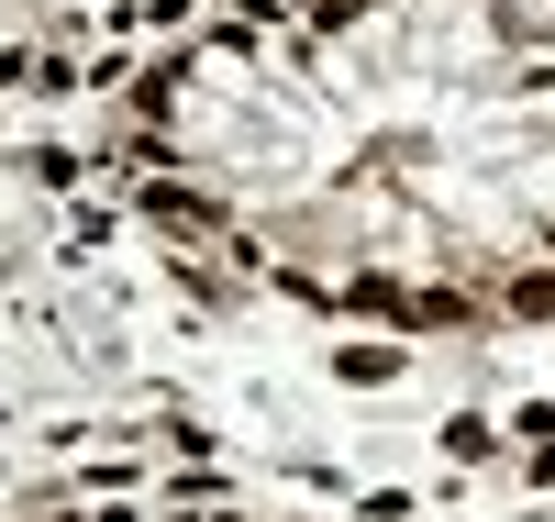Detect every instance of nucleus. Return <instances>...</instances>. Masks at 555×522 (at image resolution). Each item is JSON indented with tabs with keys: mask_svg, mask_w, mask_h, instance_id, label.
<instances>
[{
	"mask_svg": "<svg viewBox=\"0 0 555 522\" xmlns=\"http://www.w3.org/2000/svg\"><path fill=\"white\" fill-rule=\"evenodd\" d=\"M334 367H345V378H356V390H378V378H400V345H345V356H334Z\"/></svg>",
	"mask_w": 555,
	"mask_h": 522,
	"instance_id": "f257e3e1",
	"label": "nucleus"
},
{
	"mask_svg": "<svg viewBox=\"0 0 555 522\" xmlns=\"http://www.w3.org/2000/svg\"><path fill=\"white\" fill-rule=\"evenodd\" d=\"M145 212L178 222V233H201V222H211V201H190V189H145Z\"/></svg>",
	"mask_w": 555,
	"mask_h": 522,
	"instance_id": "f03ea898",
	"label": "nucleus"
}]
</instances>
